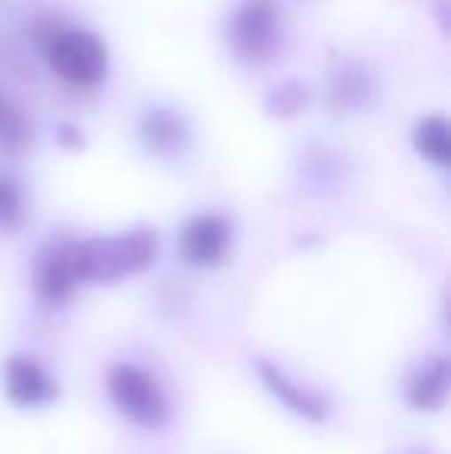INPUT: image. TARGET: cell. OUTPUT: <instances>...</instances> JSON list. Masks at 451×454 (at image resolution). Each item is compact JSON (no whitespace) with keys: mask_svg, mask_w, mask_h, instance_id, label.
Here are the masks:
<instances>
[{"mask_svg":"<svg viewBox=\"0 0 451 454\" xmlns=\"http://www.w3.org/2000/svg\"><path fill=\"white\" fill-rule=\"evenodd\" d=\"M158 254V235L152 229H133L121 235L74 241V260L84 285H112L127 275L149 270Z\"/></svg>","mask_w":451,"mask_h":454,"instance_id":"6da1fadb","label":"cell"},{"mask_svg":"<svg viewBox=\"0 0 451 454\" xmlns=\"http://www.w3.org/2000/svg\"><path fill=\"white\" fill-rule=\"evenodd\" d=\"M43 59L50 72L74 90L99 87L109 74V50L87 28L50 31V37L43 41Z\"/></svg>","mask_w":451,"mask_h":454,"instance_id":"7a4b0ae2","label":"cell"},{"mask_svg":"<svg viewBox=\"0 0 451 454\" xmlns=\"http://www.w3.org/2000/svg\"><path fill=\"white\" fill-rule=\"evenodd\" d=\"M109 395L121 414L143 430H161L170 418V405L164 389L152 374L136 364H114L109 371Z\"/></svg>","mask_w":451,"mask_h":454,"instance_id":"3957f363","label":"cell"},{"mask_svg":"<svg viewBox=\"0 0 451 454\" xmlns=\"http://www.w3.org/2000/svg\"><path fill=\"white\" fill-rule=\"evenodd\" d=\"M278 41V10L272 0H247L232 19V47L251 62H263Z\"/></svg>","mask_w":451,"mask_h":454,"instance_id":"277c9868","label":"cell"},{"mask_svg":"<svg viewBox=\"0 0 451 454\" xmlns=\"http://www.w3.org/2000/svg\"><path fill=\"white\" fill-rule=\"evenodd\" d=\"M229 247H232V226L217 214H201L183 226L180 235V251L192 266L211 270L226 260Z\"/></svg>","mask_w":451,"mask_h":454,"instance_id":"5b68a950","label":"cell"},{"mask_svg":"<svg viewBox=\"0 0 451 454\" xmlns=\"http://www.w3.org/2000/svg\"><path fill=\"white\" fill-rule=\"evenodd\" d=\"M4 387L16 405L22 408H41L59 395V383L47 374L41 362L35 356L16 353L10 356L4 364Z\"/></svg>","mask_w":451,"mask_h":454,"instance_id":"8992f818","label":"cell"},{"mask_svg":"<svg viewBox=\"0 0 451 454\" xmlns=\"http://www.w3.org/2000/svg\"><path fill=\"white\" fill-rule=\"evenodd\" d=\"M84 285L78 272V260H74V245H56L37 260L35 270V287L37 297L50 306H66Z\"/></svg>","mask_w":451,"mask_h":454,"instance_id":"52a82bcc","label":"cell"},{"mask_svg":"<svg viewBox=\"0 0 451 454\" xmlns=\"http://www.w3.org/2000/svg\"><path fill=\"white\" fill-rule=\"evenodd\" d=\"M260 377H263V383L269 387L272 395H278V402H282L284 408H291L294 414H300V418H309V420H322L328 418V408H331V402L325 399V395L319 393V389H309V387H300V383H294L288 374H284L282 368H276L272 362L260 359Z\"/></svg>","mask_w":451,"mask_h":454,"instance_id":"ba28073f","label":"cell"},{"mask_svg":"<svg viewBox=\"0 0 451 454\" xmlns=\"http://www.w3.org/2000/svg\"><path fill=\"white\" fill-rule=\"evenodd\" d=\"M448 399V362L442 356L430 359L411 377L408 383V402L417 411H439Z\"/></svg>","mask_w":451,"mask_h":454,"instance_id":"9c48e42d","label":"cell"},{"mask_svg":"<svg viewBox=\"0 0 451 454\" xmlns=\"http://www.w3.org/2000/svg\"><path fill=\"white\" fill-rule=\"evenodd\" d=\"M415 149L424 161L436 164V168H446L448 164V124L446 118H424L415 130Z\"/></svg>","mask_w":451,"mask_h":454,"instance_id":"30bf717a","label":"cell"},{"mask_svg":"<svg viewBox=\"0 0 451 454\" xmlns=\"http://www.w3.org/2000/svg\"><path fill=\"white\" fill-rule=\"evenodd\" d=\"M28 214V201H25L22 185L12 180L10 174H0V229L12 232L25 223Z\"/></svg>","mask_w":451,"mask_h":454,"instance_id":"8fae6325","label":"cell"},{"mask_svg":"<svg viewBox=\"0 0 451 454\" xmlns=\"http://www.w3.org/2000/svg\"><path fill=\"white\" fill-rule=\"evenodd\" d=\"M143 133L152 149H158V152H176L183 145L180 121L167 112H152L149 118L143 121Z\"/></svg>","mask_w":451,"mask_h":454,"instance_id":"7c38bea8","label":"cell"}]
</instances>
